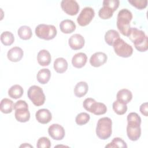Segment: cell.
<instances>
[{"instance_id":"cell-1","label":"cell","mask_w":148,"mask_h":148,"mask_svg":"<svg viewBox=\"0 0 148 148\" xmlns=\"http://www.w3.org/2000/svg\"><path fill=\"white\" fill-rule=\"evenodd\" d=\"M128 37L139 51L143 52L147 50V36L143 31L136 28H131Z\"/></svg>"},{"instance_id":"cell-2","label":"cell","mask_w":148,"mask_h":148,"mask_svg":"<svg viewBox=\"0 0 148 148\" xmlns=\"http://www.w3.org/2000/svg\"><path fill=\"white\" fill-rule=\"evenodd\" d=\"M132 18V14L131 11L127 9L120 10L117 14V27L121 34L128 36L130 32L131 26L130 22Z\"/></svg>"},{"instance_id":"cell-3","label":"cell","mask_w":148,"mask_h":148,"mask_svg":"<svg viewBox=\"0 0 148 148\" xmlns=\"http://www.w3.org/2000/svg\"><path fill=\"white\" fill-rule=\"evenodd\" d=\"M112 121L108 117L99 119L96 127V134L97 136L102 140L108 139L112 135Z\"/></svg>"},{"instance_id":"cell-4","label":"cell","mask_w":148,"mask_h":148,"mask_svg":"<svg viewBox=\"0 0 148 148\" xmlns=\"http://www.w3.org/2000/svg\"><path fill=\"white\" fill-rule=\"evenodd\" d=\"M16 119L21 123L28 121L30 119V113L27 103L23 100L17 101L14 105Z\"/></svg>"},{"instance_id":"cell-5","label":"cell","mask_w":148,"mask_h":148,"mask_svg":"<svg viewBox=\"0 0 148 148\" xmlns=\"http://www.w3.org/2000/svg\"><path fill=\"white\" fill-rule=\"evenodd\" d=\"M35 32L39 38L47 40L54 39L57 33L54 25L45 24H40L36 26Z\"/></svg>"},{"instance_id":"cell-6","label":"cell","mask_w":148,"mask_h":148,"mask_svg":"<svg viewBox=\"0 0 148 148\" xmlns=\"http://www.w3.org/2000/svg\"><path fill=\"white\" fill-rule=\"evenodd\" d=\"M120 4L119 0H105L102 3V7L98 12V15L102 19H109L117 10Z\"/></svg>"},{"instance_id":"cell-7","label":"cell","mask_w":148,"mask_h":148,"mask_svg":"<svg viewBox=\"0 0 148 148\" xmlns=\"http://www.w3.org/2000/svg\"><path fill=\"white\" fill-rule=\"evenodd\" d=\"M29 99L36 106H39L44 104L45 101V95L42 88L38 86H31L27 91Z\"/></svg>"},{"instance_id":"cell-8","label":"cell","mask_w":148,"mask_h":148,"mask_svg":"<svg viewBox=\"0 0 148 148\" xmlns=\"http://www.w3.org/2000/svg\"><path fill=\"white\" fill-rule=\"evenodd\" d=\"M112 46L115 53L119 57L127 58L131 56L133 53L132 47L121 38H119Z\"/></svg>"},{"instance_id":"cell-9","label":"cell","mask_w":148,"mask_h":148,"mask_svg":"<svg viewBox=\"0 0 148 148\" xmlns=\"http://www.w3.org/2000/svg\"><path fill=\"white\" fill-rule=\"evenodd\" d=\"M84 109L95 115L103 114L107 111V108L104 103L97 102L93 98H90L85 102Z\"/></svg>"},{"instance_id":"cell-10","label":"cell","mask_w":148,"mask_h":148,"mask_svg":"<svg viewBox=\"0 0 148 148\" xmlns=\"http://www.w3.org/2000/svg\"><path fill=\"white\" fill-rule=\"evenodd\" d=\"M95 16V12L91 7H85L82 9L77 18V23L82 27L88 25Z\"/></svg>"},{"instance_id":"cell-11","label":"cell","mask_w":148,"mask_h":148,"mask_svg":"<svg viewBox=\"0 0 148 148\" xmlns=\"http://www.w3.org/2000/svg\"><path fill=\"white\" fill-rule=\"evenodd\" d=\"M61 7L64 12L71 16L76 15L80 8L78 3L75 0H63L61 2Z\"/></svg>"},{"instance_id":"cell-12","label":"cell","mask_w":148,"mask_h":148,"mask_svg":"<svg viewBox=\"0 0 148 148\" xmlns=\"http://www.w3.org/2000/svg\"><path fill=\"white\" fill-rule=\"evenodd\" d=\"M48 133L52 139L57 140H62L65 134L64 127L58 124H51L48 128Z\"/></svg>"},{"instance_id":"cell-13","label":"cell","mask_w":148,"mask_h":148,"mask_svg":"<svg viewBox=\"0 0 148 148\" xmlns=\"http://www.w3.org/2000/svg\"><path fill=\"white\" fill-rule=\"evenodd\" d=\"M84 43V38L82 35L79 34L72 35L68 40V43L70 47L74 50H79L83 48Z\"/></svg>"},{"instance_id":"cell-14","label":"cell","mask_w":148,"mask_h":148,"mask_svg":"<svg viewBox=\"0 0 148 148\" xmlns=\"http://www.w3.org/2000/svg\"><path fill=\"white\" fill-rule=\"evenodd\" d=\"M108 57L103 52H96L93 54L90 59V64L94 67H99L103 65L107 61Z\"/></svg>"},{"instance_id":"cell-15","label":"cell","mask_w":148,"mask_h":148,"mask_svg":"<svg viewBox=\"0 0 148 148\" xmlns=\"http://www.w3.org/2000/svg\"><path fill=\"white\" fill-rule=\"evenodd\" d=\"M127 134L131 140H137L141 135L140 126L139 125L128 124L127 126Z\"/></svg>"},{"instance_id":"cell-16","label":"cell","mask_w":148,"mask_h":148,"mask_svg":"<svg viewBox=\"0 0 148 148\" xmlns=\"http://www.w3.org/2000/svg\"><path fill=\"white\" fill-rule=\"evenodd\" d=\"M35 117L39 123L45 124L51 121L52 115L49 110L47 109H40L36 112Z\"/></svg>"},{"instance_id":"cell-17","label":"cell","mask_w":148,"mask_h":148,"mask_svg":"<svg viewBox=\"0 0 148 148\" xmlns=\"http://www.w3.org/2000/svg\"><path fill=\"white\" fill-rule=\"evenodd\" d=\"M23 50L19 47H13L10 49L7 53V57L12 62H18L23 58Z\"/></svg>"},{"instance_id":"cell-18","label":"cell","mask_w":148,"mask_h":148,"mask_svg":"<svg viewBox=\"0 0 148 148\" xmlns=\"http://www.w3.org/2000/svg\"><path fill=\"white\" fill-rule=\"evenodd\" d=\"M87 57L84 53H78L75 54L72 59V64L73 66L76 68H81L83 67L87 62Z\"/></svg>"},{"instance_id":"cell-19","label":"cell","mask_w":148,"mask_h":148,"mask_svg":"<svg viewBox=\"0 0 148 148\" xmlns=\"http://www.w3.org/2000/svg\"><path fill=\"white\" fill-rule=\"evenodd\" d=\"M37 60L38 64L41 66H47L50 64L51 57L50 53L45 49L40 50L37 56Z\"/></svg>"},{"instance_id":"cell-20","label":"cell","mask_w":148,"mask_h":148,"mask_svg":"<svg viewBox=\"0 0 148 148\" xmlns=\"http://www.w3.org/2000/svg\"><path fill=\"white\" fill-rule=\"evenodd\" d=\"M117 100L125 104L128 103L132 98V94L131 91L126 88L119 90L116 95Z\"/></svg>"},{"instance_id":"cell-21","label":"cell","mask_w":148,"mask_h":148,"mask_svg":"<svg viewBox=\"0 0 148 148\" xmlns=\"http://www.w3.org/2000/svg\"><path fill=\"white\" fill-rule=\"evenodd\" d=\"M60 28L64 34H71L75 30L76 24L72 20L65 19L60 23Z\"/></svg>"},{"instance_id":"cell-22","label":"cell","mask_w":148,"mask_h":148,"mask_svg":"<svg viewBox=\"0 0 148 148\" xmlns=\"http://www.w3.org/2000/svg\"><path fill=\"white\" fill-rule=\"evenodd\" d=\"M54 69L59 73H62L65 72L68 68V62L66 60L62 57L57 58L54 62Z\"/></svg>"},{"instance_id":"cell-23","label":"cell","mask_w":148,"mask_h":148,"mask_svg":"<svg viewBox=\"0 0 148 148\" xmlns=\"http://www.w3.org/2000/svg\"><path fill=\"white\" fill-rule=\"evenodd\" d=\"M88 90L87 83L85 82H80L76 84L74 88V94L76 97L81 98L87 94Z\"/></svg>"},{"instance_id":"cell-24","label":"cell","mask_w":148,"mask_h":148,"mask_svg":"<svg viewBox=\"0 0 148 148\" xmlns=\"http://www.w3.org/2000/svg\"><path fill=\"white\" fill-rule=\"evenodd\" d=\"M51 77V72L47 68H43L40 69L37 75L36 79L39 83L45 84H46L50 80Z\"/></svg>"},{"instance_id":"cell-25","label":"cell","mask_w":148,"mask_h":148,"mask_svg":"<svg viewBox=\"0 0 148 148\" xmlns=\"http://www.w3.org/2000/svg\"><path fill=\"white\" fill-rule=\"evenodd\" d=\"M120 38V35L119 32L114 29L108 30L105 35V40L106 43L109 45L112 46L113 44Z\"/></svg>"},{"instance_id":"cell-26","label":"cell","mask_w":148,"mask_h":148,"mask_svg":"<svg viewBox=\"0 0 148 148\" xmlns=\"http://www.w3.org/2000/svg\"><path fill=\"white\" fill-rule=\"evenodd\" d=\"M13 102L8 98H3L1 101L0 109L1 111L5 114L10 113L14 109Z\"/></svg>"},{"instance_id":"cell-27","label":"cell","mask_w":148,"mask_h":148,"mask_svg":"<svg viewBox=\"0 0 148 148\" xmlns=\"http://www.w3.org/2000/svg\"><path fill=\"white\" fill-rule=\"evenodd\" d=\"M24 92L23 87L18 84L12 86L8 90V95L13 99H18L22 97Z\"/></svg>"},{"instance_id":"cell-28","label":"cell","mask_w":148,"mask_h":148,"mask_svg":"<svg viewBox=\"0 0 148 148\" xmlns=\"http://www.w3.org/2000/svg\"><path fill=\"white\" fill-rule=\"evenodd\" d=\"M17 34L20 38L23 40L29 39L32 35L31 28L27 25L21 26L17 31Z\"/></svg>"},{"instance_id":"cell-29","label":"cell","mask_w":148,"mask_h":148,"mask_svg":"<svg viewBox=\"0 0 148 148\" xmlns=\"http://www.w3.org/2000/svg\"><path fill=\"white\" fill-rule=\"evenodd\" d=\"M113 109L116 114L122 115L126 113L127 110V104L116 100L113 103Z\"/></svg>"},{"instance_id":"cell-30","label":"cell","mask_w":148,"mask_h":148,"mask_svg":"<svg viewBox=\"0 0 148 148\" xmlns=\"http://www.w3.org/2000/svg\"><path fill=\"white\" fill-rule=\"evenodd\" d=\"M1 40L5 46H10L14 42V37L12 32L5 31L1 35Z\"/></svg>"},{"instance_id":"cell-31","label":"cell","mask_w":148,"mask_h":148,"mask_svg":"<svg viewBox=\"0 0 148 148\" xmlns=\"http://www.w3.org/2000/svg\"><path fill=\"white\" fill-rule=\"evenodd\" d=\"M105 147H127L126 143L120 138H114L110 143L105 146Z\"/></svg>"},{"instance_id":"cell-32","label":"cell","mask_w":148,"mask_h":148,"mask_svg":"<svg viewBox=\"0 0 148 148\" xmlns=\"http://www.w3.org/2000/svg\"><path fill=\"white\" fill-rule=\"evenodd\" d=\"M90 119V115L85 112H82L78 114L75 119L76 124L79 125H83L87 123Z\"/></svg>"},{"instance_id":"cell-33","label":"cell","mask_w":148,"mask_h":148,"mask_svg":"<svg viewBox=\"0 0 148 148\" xmlns=\"http://www.w3.org/2000/svg\"><path fill=\"white\" fill-rule=\"evenodd\" d=\"M127 122L128 124H135L140 125L141 118L135 112L130 113L127 116Z\"/></svg>"},{"instance_id":"cell-34","label":"cell","mask_w":148,"mask_h":148,"mask_svg":"<svg viewBox=\"0 0 148 148\" xmlns=\"http://www.w3.org/2000/svg\"><path fill=\"white\" fill-rule=\"evenodd\" d=\"M128 1L133 6L139 10L146 8L147 5V0H128Z\"/></svg>"},{"instance_id":"cell-35","label":"cell","mask_w":148,"mask_h":148,"mask_svg":"<svg viewBox=\"0 0 148 148\" xmlns=\"http://www.w3.org/2000/svg\"><path fill=\"white\" fill-rule=\"evenodd\" d=\"M50 140L47 137H41L37 141L36 147L38 148H50Z\"/></svg>"},{"instance_id":"cell-36","label":"cell","mask_w":148,"mask_h":148,"mask_svg":"<svg viewBox=\"0 0 148 148\" xmlns=\"http://www.w3.org/2000/svg\"><path fill=\"white\" fill-rule=\"evenodd\" d=\"M139 110L143 115H144L145 116H147V113H148L147 102H145V103H142L140 106Z\"/></svg>"},{"instance_id":"cell-37","label":"cell","mask_w":148,"mask_h":148,"mask_svg":"<svg viewBox=\"0 0 148 148\" xmlns=\"http://www.w3.org/2000/svg\"><path fill=\"white\" fill-rule=\"evenodd\" d=\"M20 147H32V146L31 145H30L27 144V143H24V144L21 145Z\"/></svg>"}]
</instances>
